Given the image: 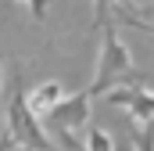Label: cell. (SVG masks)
I'll use <instances>...</instances> for the list:
<instances>
[{
	"label": "cell",
	"instance_id": "1",
	"mask_svg": "<svg viewBox=\"0 0 154 151\" xmlns=\"http://www.w3.org/2000/svg\"><path fill=\"white\" fill-rule=\"evenodd\" d=\"M104 29V47H100V61H97V76H93V83L86 86V94L90 97H97V94H108L111 86H118L122 79H133V83H143L136 69H133V54H129V47L118 40L115 25L108 22V25H100Z\"/></svg>",
	"mask_w": 154,
	"mask_h": 151
},
{
	"label": "cell",
	"instance_id": "2",
	"mask_svg": "<svg viewBox=\"0 0 154 151\" xmlns=\"http://www.w3.org/2000/svg\"><path fill=\"white\" fill-rule=\"evenodd\" d=\"M7 126H11V140L22 144L25 151H57L50 140H47V133L39 130V119L29 112L18 72H14V94H11V104H7Z\"/></svg>",
	"mask_w": 154,
	"mask_h": 151
},
{
	"label": "cell",
	"instance_id": "3",
	"mask_svg": "<svg viewBox=\"0 0 154 151\" xmlns=\"http://www.w3.org/2000/svg\"><path fill=\"white\" fill-rule=\"evenodd\" d=\"M47 119H50V122H54V130L61 133L65 148H79L72 133H75L79 126H86V119H90V94H86V90H79V94H72V97H61V101L47 112Z\"/></svg>",
	"mask_w": 154,
	"mask_h": 151
},
{
	"label": "cell",
	"instance_id": "4",
	"mask_svg": "<svg viewBox=\"0 0 154 151\" xmlns=\"http://www.w3.org/2000/svg\"><path fill=\"white\" fill-rule=\"evenodd\" d=\"M108 104H118V108H129V115L143 126L154 122V94L143 86V83H133V86H122V90H108L104 94Z\"/></svg>",
	"mask_w": 154,
	"mask_h": 151
},
{
	"label": "cell",
	"instance_id": "5",
	"mask_svg": "<svg viewBox=\"0 0 154 151\" xmlns=\"http://www.w3.org/2000/svg\"><path fill=\"white\" fill-rule=\"evenodd\" d=\"M61 97H65V86H61V83H43V86H36V94H32V97H25V104H29V112L39 119V115L50 112Z\"/></svg>",
	"mask_w": 154,
	"mask_h": 151
},
{
	"label": "cell",
	"instance_id": "6",
	"mask_svg": "<svg viewBox=\"0 0 154 151\" xmlns=\"http://www.w3.org/2000/svg\"><path fill=\"white\" fill-rule=\"evenodd\" d=\"M86 151H115V144H111V137H108L104 130H90V137H86Z\"/></svg>",
	"mask_w": 154,
	"mask_h": 151
},
{
	"label": "cell",
	"instance_id": "7",
	"mask_svg": "<svg viewBox=\"0 0 154 151\" xmlns=\"http://www.w3.org/2000/svg\"><path fill=\"white\" fill-rule=\"evenodd\" d=\"M93 4H97V11H93V25H97V29L108 25V11H111V4L125 7V0H93Z\"/></svg>",
	"mask_w": 154,
	"mask_h": 151
},
{
	"label": "cell",
	"instance_id": "8",
	"mask_svg": "<svg viewBox=\"0 0 154 151\" xmlns=\"http://www.w3.org/2000/svg\"><path fill=\"white\" fill-rule=\"evenodd\" d=\"M118 18H122L125 25H133V29H140V33H151V36H154V25H151V22H143V18H136L129 7H118Z\"/></svg>",
	"mask_w": 154,
	"mask_h": 151
},
{
	"label": "cell",
	"instance_id": "9",
	"mask_svg": "<svg viewBox=\"0 0 154 151\" xmlns=\"http://www.w3.org/2000/svg\"><path fill=\"white\" fill-rule=\"evenodd\" d=\"M136 151H154V126H143V130H136Z\"/></svg>",
	"mask_w": 154,
	"mask_h": 151
},
{
	"label": "cell",
	"instance_id": "10",
	"mask_svg": "<svg viewBox=\"0 0 154 151\" xmlns=\"http://www.w3.org/2000/svg\"><path fill=\"white\" fill-rule=\"evenodd\" d=\"M25 4L32 7V14H36V18H43V14H47V0H25Z\"/></svg>",
	"mask_w": 154,
	"mask_h": 151
},
{
	"label": "cell",
	"instance_id": "11",
	"mask_svg": "<svg viewBox=\"0 0 154 151\" xmlns=\"http://www.w3.org/2000/svg\"><path fill=\"white\" fill-rule=\"evenodd\" d=\"M14 148V140H11V133H7V137H0V151H11Z\"/></svg>",
	"mask_w": 154,
	"mask_h": 151
}]
</instances>
